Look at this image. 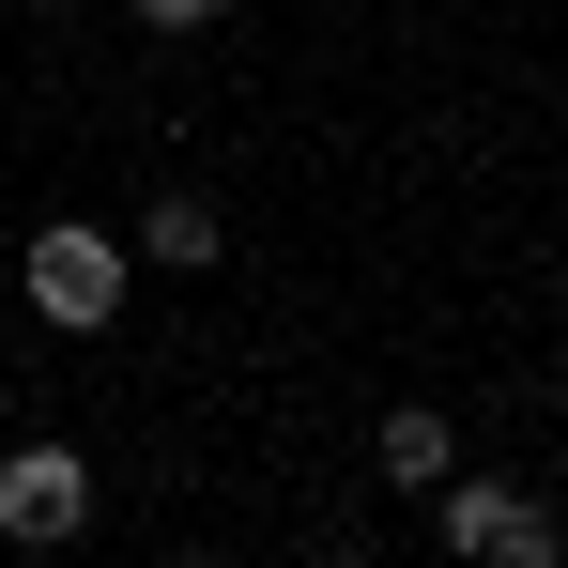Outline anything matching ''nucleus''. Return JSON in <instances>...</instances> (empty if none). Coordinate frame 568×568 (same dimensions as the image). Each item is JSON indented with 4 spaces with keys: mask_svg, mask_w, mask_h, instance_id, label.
<instances>
[{
    "mask_svg": "<svg viewBox=\"0 0 568 568\" xmlns=\"http://www.w3.org/2000/svg\"><path fill=\"white\" fill-rule=\"evenodd\" d=\"M78 523H93V462H78V446H16V462H0V538H16V554H62Z\"/></svg>",
    "mask_w": 568,
    "mask_h": 568,
    "instance_id": "1",
    "label": "nucleus"
},
{
    "mask_svg": "<svg viewBox=\"0 0 568 568\" xmlns=\"http://www.w3.org/2000/svg\"><path fill=\"white\" fill-rule=\"evenodd\" d=\"M446 554H476V568H554V507L507 491V476H446Z\"/></svg>",
    "mask_w": 568,
    "mask_h": 568,
    "instance_id": "2",
    "label": "nucleus"
},
{
    "mask_svg": "<svg viewBox=\"0 0 568 568\" xmlns=\"http://www.w3.org/2000/svg\"><path fill=\"white\" fill-rule=\"evenodd\" d=\"M139 16H154V31H200V16H215V0H139Z\"/></svg>",
    "mask_w": 568,
    "mask_h": 568,
    "instance_id": "6",
    "label": "nucleus"
},
{
    "mask_svg": "<svg viewBox=\"0 0 568 568\" xmlns=\"http://www.w3.org/2000/svg\"><path fill=\"white\" fill-rule=\"evenodd\" d=\"M139 246H154V262H185V277H200V262H215V215H200V200H154V215H139Z\"/></svg>",
    "mask_w": 568,
    "mask_h": 568,
    "instance_id": "5",
    "label": "nucleus"
},
{
    "mask_svg": "<svg viewBox=\"0 0 568 568\" xmlns=\"http://www.w3.org/2000/svg\"><path fill=\"white\" fill-rule=\"evenodd\" d=\"M31 307H47L62 338H93L108 307H123V246L78 231V215H62V231H31Z\"/></svg>",
    "mask_w": 568,
    "mask_h": 568,
    "instance_id": "3",
    "label": "nucleus"
},
{
    "mask_svg": "<svg viewBox=\"0 0 568 568\" xmlns=\"http://www.w3.org/2000/svg\"><path fill=\"white\" fill-rule=\"evenodd\" d=\"M446 462H462V446H446V415H430V399H399V415H384V476H399V491H446Z\"/></svg>",
    "mask_w": 568,
    "mask_h": 568,
    "instance_id": "4",
    "label": "nucleus"
}]
</instances>
